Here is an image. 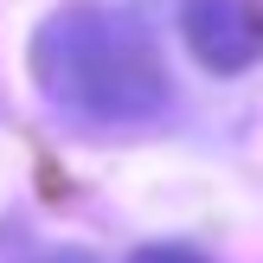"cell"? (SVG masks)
<instances>
[{
	"instance_id": "6da1fadb",
	"label": "cell",
	"mask_w": 263,
	"mask_h": 263,
	"mask_svg": "<svg viewBox=\"0 0 263 263\" xmlns=\"http://www.w3.org/2000/svg\"><path fill=\"white\" fill-rule=\"evenodd\" d=\"M32 84L58 116L90 128H141L161 122L174 109V84L167 64L154 51V39L141 32L128 13L109 7H58L32 32Z\"/></svg>"
},
{
	"instance_id": "7a4b0ae2",
	"label": "cell",
	"mask_w": 263,
	"mask_h": 263,
	"mask_svg": "<svg viewBox=\"0 0 263 263\" xmlns=\"http://www.w3.org/2000/svg\"><path fill=\"white\" fill-rule=\"evenodd\" d=\"M180 39L212 77L263 64V0H180Z\"/></svg>"
},
{
	"instance_id": "3957f363",
	"label": "cell",
	"mask_w": 263,
	"mask_h": 263,
	"mask_svg": "<svg viewBox=\"0 0 263 263\" xmlns=\"http://www.w3.org/2000/svg\"><path fill=\"white\" fill-rule=\"evenodd\" d=\"M128 263H205V257L193 251V244H141Z\"/></svg>"
},
{
	"instance_id": "277c9868",
	"label": "cell",
	"mask_w": 263,
	"mask_h": 263,
	"mask_svg": "<svg viewBox=\"0 0 263 263\" xmlns=\"http://www.w3.org/2000/svg\"><path fill=\"white\" fill-rule=\"evenodd\" d=\"M39 263H97L90 251H71V244H64V251H51V257H39Z\"/></svg>"
}]
</instances>
